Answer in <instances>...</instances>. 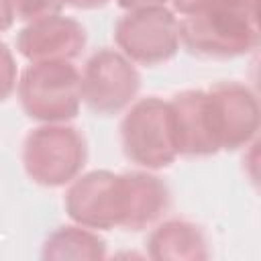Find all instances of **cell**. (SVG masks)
I'll return each mask as SVG.
<instances>
[{"instance_id":"13","label":"cell","mask_w":261,"mask_h":261,"mask_svg":"<svg viewBox=\"0 0 261 261\" xmlns=\"http://www.w3.org/2000/svg\"><path fill=\"white\" fill-rule=\"evenodd\" d=\"M14 2V14L20 20H37L49 14H59L65 6L63 0H12Z\"/></svg>"},{"instance_id":"15","label":"cell","mask_w":261,"mask_h":261,"mask_svg":"<svg viewBox=\"0 0 261 261\" xmlns=\"http://www.w3.org/2000/svg\"><path fill=\"white\" fill-rule=\"evenodd\" d=\"M171 2H173V8L179 14L188 16V14H194V12H200V10L208 8V6H212L218 0H171Z\"/></svg>"},{"instance_id":"14","label":"cell","mask_w":261,"mask_h":261,"mask_svg":"<svg viewBox=\"0 0 261 261\" xmlns=\"http://www.w3.org/2000/svg\"><path fill=\"white\" fill-rule=\"evenodd\" d=\"M16 61L6 43L0 41V102H4L16 88Z\"/></svg>"},{"instance_id":"4","label":"cell","mask_w":261,"mask_h":261,"mask_svg":"<svg viewBox=\"0 0 261 261\" xmlns=\"http://www.w3.org/2000/svg\"><path fill=\"white\" fill-rule=\"evenodd\" d=\"M80 71L71 61H35L18 77L24 114L39 122H67L82 104Z\"/></svg>"},{"instance_id":"1","label":"cell","mask_w":261,"mask_h":261,"mask_svg":"<svg viewBox=\"0 0 261 261\" xmlns=\"http://www.w3.org/2000/svg\"><path fill=\"white\" fill-rule=\"evenodd\" d=\"M169 202V188L157 175L108 169L77 175L63 198L67 216L92 230H143L165 214Z\"/></svg>"},{"instance_id":"18","label":"cell","mask_w":261,"mask_h":261,"mask_svg":"<svg viewBox=\"0 0 261 261\" xmlns=\"http://www.w3.org/2000/svg\"><path fill=\"white\" fill-rule=\"evenodd\" d=\"M110 0H63V4L73 6V8H82V10H94V8H102L106 6Z\"/></svg>"},{"instance_id":"17","label":"cell","mask_w":261,"mask_h":261,"mask_svg":"<svg viewBox=\"0 0 261 261\" xmlns=\"http://www.w3.org/2000/svg\"><path fill=\"white\" fill-rule=\"evenodd\" d=\"M167 0H116V4L124 10H139V8H153V6H165Z\"/></svg>"},{"instance_id":"5","label":"cell","mask_w":261,"mask_h":261,"mask_svg":"<svg viewBox=\"0 0 261 261\" xmlns=\"http://www.w3.org/2000/svg\"><path fill=\"white\" fill-rule=\"evenodd\" d=\"M124 157L147 169L169 167L177 159L169 102L147 96L137 100L120 120Z\"/></svg>"},{"instance_id":"2","label":"cell","mask_w":261,"mask_h":261,"mask_svg":"<svg viewBox=\"0 0 261 261\" xmlns=\"http://www.w3.org/2000/svg\"><path fill=\"white\" fill-rule=\"evenodd\" d=\"M259 39V0H218L179 20V41L200 57H239L255 51Z\"/></svg>"},{"instance_id":"16","label":"cell","mask_w":261,"mask_h":261,"mask_svg":"<svg viewBox=\"0 0 261 261\" xmlns=\"http://www.w3.org/2000/svg\"><path fill=\"white\" fill-rule=\"evenodd\" d=\"M14 2L12 0H0V33L8 31L14 22Z\"/></svg>"},{"instance_id":"3","label":"cell","mask_w":261,"mask_h":261,"mask_svg":"<svg viewBox=\"0 0 261 261\" xmlns=\"http://www.w3.org/2000/svg\"><path fill=\"white\" fill-rule=\"evenodd\" d=\"M88 161L84 135L65 122H45L22 143L24 173L39 186L61 188L73 181Z\"/></svg>"},{"instance_id":"10","label":"cell","mask_w":261,"mask_h":261,"mask_svg":"<svg viewBox=\"0 0 261 261\" xmlns=\"http://www.w3.org/2000/svg\"><path fill=\"white\" fill-rule=\"evenodd\" d=\"M177 155L208 157L220 151L208 106L206 90H184L169 100Z\"/></svg>"},{"instance_id":"6","label":"cell","mask_w":261,"mask_h":261,"mask_svg":"<svg viewBox=\"0 0 261 261\" xmlns=\"http://www.w3.org/2000/svg\"><path fill=\"white\" fill-rule=\"evenodd\" d=\"M114 41L133 63L157 65L179 49V20L165 6L128 10L114 24Z\"/></svg>"},{"instance_id":"7","label":"cell","mask_w":261,"mask_h":261,"mask_svg":"<svg viewBox=\"0 0 261 261\" xmlns=\"http://www.w3.org/2000/svg\"><path fill=\"white\" fill-rule=\"evenodd\" d=\"M82 100L102 116L124 110L141 90V75L133 61L114 49L96 51L80 75Z\"/></svg>"},{"instance_id":"9","label":"cell","mask_w":261,"mask_h":261,"mask_svg":"<svg viewBox=\"0 0 261 261\" xmlns=\"http://www.w3.org/2000/svg\"><path fill=\"white\" fill-rule=\"evenodd\" d=\"M88 35L82 22L61 14L31 20L16 37L18 53L35 61H71L86 47Z\"/></svg>"},{"instance_id":"8","label":"cell","mask_w":261,"mask_h":261,"mask_svg":"<svg viewBox=\"0 0 261 261\" xmlns=\"http://www.w3.org/2000/svg\"><path fill=\"white\" fill-rule=\"evenodd\" d=\"M206 94L220 151L247 147L259 130V102L255 92L241 82H218Z\"/></svg>"},{"instance_id":"12","label":"cell","mask_w":261,"mask_h":261,"mask_svg":"<svg viewBox=\"0 0 261 261\" xmlns=\"http://www.w3.org/2000/svg\"><path fill=\"white\" fill-rule=\"evenodd\" d=\"M43 259H90L98 261L106 257V243L92 230L82 224L59 226L53 230L41 251Z\"/></svg>"},{"instance_id":"11","label":"cell","mask_w":261,"mask_h":261,"mask_svg":"<svg viewBox=\"0 0 261 261\" xmlns=\"http://www.w3.org/2000/svg\"><path fill=\"white\" fill-rule=\"evenodd\" d=\"M147 255L155 261H202L210 257L204 230L190 220H165L147 239Z\"/></svg>"}]
</instances>
